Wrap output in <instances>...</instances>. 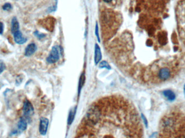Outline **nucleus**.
<instances>
[{
	"mask_svg": "<svg viewBox=\"0 0 185 138\" xmlns=\"http://www.w3.org/2000/svg\"><path fill=\"white\" fill-rule=\"evenodd\" d=\"M4 31V24L2 22H0V34H2Z\"/></svg>",
	"mask_w": 185,
	"mask_h": 138,
	"instance_id": "obj_19",
	"label": "nucleus"
},
{
	"mask_svg": "<svg viewBox=\"0 0 185 138\" xmlns=\"http://www.w3.org/2000/svg\"><path fill=\"white\" fill-rule=\"evenodd\" d=\"M184 95H185V84L184 85Z\"/></svg>",
	"mask_w": 185,
	"mask_h": 138,
	"instance_id": "obj_24",
	"label": "nucleus"
},
{
	"mask_svg": "<svg viewBox=\"0 0 185 138\" xmlns=\"http://www.w3.org/2000/svg\"><path fill=\"white\" fill-rule=\"evenodd\" d=\"M142 119V120H144V123H145V126L146 127L148 126V121L147 120V119L145 117V115H141Z\"/></svg>",
	"mask_w": 185,
	"mask_h": 138,
	"instance_id": "obj_20",
	"label": "nucleus"
},
{
	"mask_svg": "<svg viewBox=\"0 0 185 138\" xmlns=\"http://www.w3.org/2000/svg\"><path fill=\"white\" fill-rule=\"evenodd\" d=\"M103 1L105 2H106V3H109V2H111L112 0H103Z\"/></svg>",
	"mask_w": 185,
	"mask_h": 138,
	"instance_id": "obj_23",
	"label": "nucleus"
},
{
	"mask_svg": "<svg viewBox=\"0 0 185 138\" xmlns=\"http://www.w3.org/2000/svg\"><path fill=\"white\" fill-rule=\"evenodd\" d=\"M61 47L56 46H53L48 57L47 58V62L50 64L55 63L58 62L60 57Z\"/></svg>",
	"mask_w": 185,
	"mask_h": 138,
	"instance_id": "obj_2",
	"label": "nucleus"
},
{
	"mask_svg": "<svg viewBox=\"0 0 185 138\" xmlns=\"http://www.w3.org/2000/svg\"><path fill=\"white\" fill-rule=\"evenodd\" d=\"M18 130H16V129H15L13 131H12V133H10V135H16V134H18Z\"/></svg>",
	"mask_w": 185,
	"mask_h": 138,
	"instance_id": "obj_22",
	"label": "nucleus"
},
{
	"mask_svg": "<svg viewBox=\"0 0 185 138\" xmlns=\"http://www.w3.org/2000/svg\"><path fill=\"white\" fill-rule=\"evenodd\" d=\"M13 36H14L15 42L18 44H20V45L26 43L27 41V38L23 37L22 33L20 30L14 34Z\"/></svg>",
	"mask_w": 185,
	"mask_h": 138,
	"instance_id": "obj_5",
	"label": "nucleus"
},
{
	"mask_svg": "<svg viewBox=\"0 0 185 138\" xmlns=\"http://www.w3.org/2000/svg\"><path fill=\"white\" fill-rule=\"evenodd\" d=\"M163 94L164 95L165 97L167 98L169 101H174L176 98V96H175V93L172 91L169 90H165L163 92Z\"/></svg>",
	"mask_w": 185,
	"mask_h": 138,
	"instance_id": "obj_11",
	"label": "nucleus"
},
{
	"mask_svg": "<svg viewBox=\"0 0 185 138\" xmlns=\"http://www.w3.org/2000/svg\"><path fill=\"white\" fill-rule=\"evenodd\" d=\"M84 81H85V77L84 74L81 75L80 78V81H79V85H78V92H80L81 89L82 88V87L84 86Z\"/></svg>",
	"mask_w": 185,
	"mask_h": 138,
	"instance_id": "obj_13",
	"label": "nucleus"
},
{
	"mask_svg": "<svg viewBox=\"0 0 185 138\" xmlns=\"http://www.w3.org/2000/svg\"><path fill=\"white\" fill-rule=\"evenodd\" d=\"M6 65L3 62H0V75L5 70Z\"/></svg>",
	"mask_w": 185,
	"mask_h": 138,
	"instance_id": "obj_17",
	"label": "nucleus"
},
{
	"mask_svg": "<svg viewBox=\"0 0 185 138\" xmlns=\"http://www.w3.org/2000/svg\"><path fill=\"white\" fill-rule=\"evenodd\" d=\"M23 112L24 116L25 118H30L31 116L34 115V109L32 104L28 99H26L23 106Z\"/></svg>",
	"mask_w": 185,
	"mask_h": 138,
	"instance_id": "obj_3",
	"label": "nucleus"
},
{
	"mask_svg": "<svg viewBox=\"0 0 185 138\" xmlns=\"http://www.w3.org/2000/svg\"><path fill=\"white\" fill-rule=\"evenodd\" d=\"M13 9V6L10 3H4L2 6V9L4 11H9Z\"/></svg>",
	"mask_w": 185,
	"mask_h": 138,
	"instance_id": "obj_15",
	"label": "nucleus"
},
{
	"mask_svg": "<svg viewBox=\"0 0 185 138\" xmlns=\"http://www.w3.org/2000/svg\"><path fill=\"white\" fill-rule=\"evenodd\" d=\"M101 115L100 110L98 107L94 106L90 107L87 112V120L89 121L90 123L95 124L98 123Z\"/></svg>",
	"mask_w": 185,
	"mask_h": 138,
	"instance_id": "obj_1",
	"label": "nucleus"
},
{
	"mask_svg": "<svg viewBox=\"0 0 185 138\" xmlns=\"http://www.w3.org/2000/svg\"><path fill=\"white\" fill-rule=\"evenodd\" d=\"M0 88H1V87H0Z\"/></svg>",
	"mask_w": 185,
	"mask_h": 138,
	"instance_id": "obj_25",
	"label": "nucleus"
},
{
	"mask_svg": "<svg viewBox=\"0 0 185 138\" xmlns=\"http://www.w3.org/2000/svg\"><path fill=\"white\" fill-rule=\"evenodd\" d=\"M95 34L96 37H97V38H98V42H100V37H99V34H98V23H96V24Z\"/></svg>",
	"mask_w": 185,
	"mask_h": 138,
	"instance_id": "obj_18",
	"label": "nucleus"
},
{
	"mask_svg": "<svg viewBox=\"0 0 185 138\" xmlns=\"http://www.w3.org/2000/svg\"><path fill=\"white\" fill-rule=\"evenodd\" d=\"M170 71L167 68H162L159 71V77L162 80H166L170 77Z\"/></svg>",
	"mask_w": 185,
	"mask_h": 138,
	"instance_id": "obj_9",
	"label": "nucleus"
},
{
	"mask_svg": "<svg viewBox=\"0 0 185 138\" xmlns=\"http://www.w3.org/2000/svg\"><path fill=\"white\" fill-rule=\"evenodd\" d=\"M37 50V46L35 43H32L27 46L24 50V56L26 57H30L33 55Z\"/></svg>",
	"mask_w": 185,
	"mask_h": 138,
	"instance_id": "obj_6",
	"label": "nucleus"
},
{
	"mask_svg": "<svg viewBox=\"0 0 185 138\" xmlns=\"http://www.w3.org/2000/svg\"><path fill=\"white\" fill-rule=\"evenodd\" d=\"M75 111L74 110H72L70 112L68 119V123L69 125H70L74 120V117H75Z\"/></svg>",
	"mask_w": 185,
	"mask_h": 138,
	"instance_id": "obj_12",
	"label": "nucleus"
},
{
	"mask_svg": "<svg viewBox=\"0 0 185 138\" xmlns=\"http://www.w3.org/2000/svg\"><path fill=\"white\" fill-rule=\"evenodd\" d=\"M22 80H21V78H17L16 81V84L18 85H19L22 83Z\"/></svg>",
	"mask_w": 185,
	"mask_h": 138,
	"instance_id": "obj_21",
	"label": "nucleus"
},
{
	"mask_svg": "<svg viewBox=\"0 0 185 138\" xmlns=\"http://www.w3.org/2000/svg\"><path fill=\"white\" fill-rule=\"evenodd\" d=\"M99 67L100 68H106V69H108V70H110V66L109 64L107 63L106 61H102L99 65Z\"/></svg>",
	"mask_w": 185,
	"mask_h": 138,
	"instance_id": "obj_14",
	"label": "nucleus"
},
{
	"mask_svg": "<svg viewBox=\"0 0 185 138\" xmlns=\"http://www.w3.org/2000/svg\"><path fill=\"white\" fill-rule=\"evenodd\" d=\"M102 59V54L101 51V49L100 46H98V44H96L95 46V57H94V60H95V63L96 64L100 63Z\"/></svg>",
	"mask_w": 185,
	"mask_h": 138,
	"instance_id": "obj_10",
	"label": "nucleus"
},
{
	"mask_svg": "<svg viewBox=\"0 0 185 138\" xmlns=\"http://www.w3.org/2000/svg\"><path fill=\"white\" fill-rule=\"evenodd\" d=\"M34 34L35 35L36 37H37L38 39L44 38L46 36L45 34H41V33H40L38 31H35V32H34Z\"/></svg>",
	"mask_w": 185,
	"mask_h": 138,
	"instance_id": "obj_16",
	"label": "nucleus"
},
{
	"mask_svg": "<svg viewBox=\"0 0 185 138\" xmlns=\"http://www.w3.org/2000/svg\"><path fill=\"white\" fill-rule=\"evenodd\" d=\"M49 125L48 119L44 117L41 118L40 120V125H39V132L42 135L46 134Z\"/></svg>",
	"mask_w": 185,
	"mask_h": 138,
	"instance_id": "obj_4",
	"label": "nucleus"
},
{
	"mask_svg": "<svg viewBox=\"0 0 185 138\" xmlns=\"http://www.w3.org/2000/svg\"><path fill=\"white\" fill-rule=\"evenodd\" d=\"M27 126H28V123L27 121L26 118H25L24 117H21L18 121V130L21 132H23L26 130Z\"/></svg>",
	"mask_w": 185,
	"mask_h": 138,
	"instance_id": "obj_7",
	"label": "nucleus"
},
{
	"mask_svg": "<svg viewBox=\"0 0 185 138\" xmlns=\"http://www.w3.org/2000/svg\"><path fill=\"white\" fill-rule=\"evenodd\" d=\"M19 30H20V24L18 21V18L16 17H13L11 22V32L12 34H14Z\"/></svg>",
	"mask_w": 185,
	"mask_h": 138,
	"instance_id": "obj_8",
	"label": "nucleus"
}]
</instances>
